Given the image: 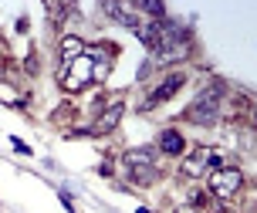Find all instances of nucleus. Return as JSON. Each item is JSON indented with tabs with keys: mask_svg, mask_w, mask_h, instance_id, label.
Wrapping results in <instances>:
<instances>
[{
	"mask_svg": "<svg viewBox=\"0 0 257 213\" xmlns=\"http://www.w3.org/2000/svg\"><path fill=\"white\" fill-rule=\"evenodd\" d=\"M223 101H227V85L223 81H213L196 91L193 105L186 109V119L190 122H200V126H217L220 115H223Z\"/></svg>",
	"mask_w": 257,
	"mask_h": 213,
	"instance_id": "1",
	"label": "nucleus"
},
{
	"mask_svg": "<svg viewBox=\"0 0 257 213\" xmlns=\"http://www.w3.org/2000/svg\"><path fill=\"white\" fill-rule=\"evenodd\" d=\"M244 189V173L237 169V166H223V169H217V173L210 176V196H217V200H230V196H237Z\"/></svg>",
	"mask_w": 257,
	"mask_h": 213,
	"instance_id": "2",
	"label": "nucleus"
},
{
	"mask_svg": "<svg viewBox=\"0 0 257 213\" xmlns=\"http://www.w3.org/2000/svg\"><path fill=\"white\" fill-rule=\"evenodd\" d=\"M61 85H64V91H71V95L91 85V61H88V54H81V58L71 61V64H61Z\"/></svg>",
	"mask_w": 257,
	"mask_h": 213,
	"instance_id": "3",
	"label": "nucleus"
},
{
	"mask_svg": "<svg viewBox=\"0 0 257 213\" xmlns=\"http://www.w3.org/2000/svg\"><path fill=\"white\" fill-rule=\"evenodd\" d=\"M183 85H186V75H183V71H169V75L163 78V81H159V85H156L149 95H146V101H142L139 109H142V112H149V109H156V105H163V101L173 98V95H176Z\"/></svg>",
	"mask_w": 257,
	"mask_h": 213,
	"instance_id": "4",
	"label": "nucleus"
},
{
	"mask_svg": "<svg viewBox=\"0 0 257 213\" xmlns=\"http://www.w3.org/2000/svg\"><path fill=\"white\" fill-rule=\"evenodd\" d=\"M122 115H125V105H122V101L118 98H112V101H105V109H102V115H98V119H95V136H105V132H112V129L118 126V119H122Z\"/></svg>",
	"mask_w": 257,
	"mask_h": 213,
	"instance_id": "5",
	"label": "nucleus"
},
{
	"mask_svg": "<svg viewBox=\"0 0 257 213\" xmlns=\"http://www.w3.org/2000/svg\"><path fill=\"white\" fill-rule=\"evenodd\" d=\"M206 169H210V149H206V146H196V149L183 159V166H180V173L190 176V179H200Z\"/></svg>",
	"mask_w": 257,
	"mask_h": 213,
	"instance_id": "6",
	"label": "nucleus"
},
{
	"mask_svg": "<svg viewBox=\"0 0 257 213\" xmlns=\"http://www.w3.org/2000/svg\"><path fill=\"white\" fill-rule=\"evenodd\" d=\"M85 41L81 38H75V34H68V38H61L58 41V58H61V64H71V61H78L81 54H85Z\"/></svg>",
	"mask_w": 257,
	"mask_h": 213,
	"instance_id": "7",
	"label": "nucleus"
},
{
	"mask_svg": "<svg viewBox=\"0 0 257 213\" xmlns=\"http://www.w3.org/2000/svg\"><path fill=\"white\" fill-rule=\"evenodd\" d=\"M183 149H186V142H183L180 132H176V129H163V136L156 142V152H163V156H180Z\"/></svg>",
	"mask_w": 257,
	"mask_h": 213,
	"instance_id": "8",
	"label": "nucleus"
},
{
	"mask_svg": "<svg viewBox=\"0 0 257 213\" xmlns=\"http://www.w3.org/2000/svg\"><path fill=\"white\" fill-rule=\"evenodd\" d=\"M128 166H156V146H136L125 152Z\"/></svg>",
	"mask_w": 257,
	"mask_h": 213,
	"instance_id": "9",
	"label": "nucleus"
},
{
	"mask_svg": "<svg viewBox=\"0 0 257 213\" xmlns=\"http://www.w3.org/2000/svg\"><path fill=\"white\" fill-rule=\"evenodd\" d=\"M128 176H132L136 186H153V183H159V169L156 166H128Z\"/></svg>",
	"mask_w": 257,
	"mask_h": 213,
	"instance_id": "10",
	"label": "nucleus"
},
{
	"mask_svg": "<svg viewBox=\"0 0 257 213\" xmlns=\"http://www.w3.org/2000/svg\"><path fill=\"white\" fill-rule=\"evenodd\" d=\"M139 11H142V14H153L156 24L169 17V14H166V4H159V0H146V4H139Z\"/></svg>",
	"mask_w": 257,
	"mask_h": 213,
	"instance_id": "11",
	"label": "nucleus"
},
{
	"mask_svg": "<svg viewBox=\"0 0 257 213\" xmlns=\"http://www.w3.org/2000/svg\"><path fill=\"white\" fill-rule=\"evenodd\" d=\"M206 203H210V193H206V189H190V206L193 210H203Z\"/></svg>",
	"mask_w": 257,
	"mask_h": 213,
	"instance_id": "12",
	"label": "nucleus"
},
{
	"mask_svg": "<svg viewBox=\"0 0 257 213\" xmlns=\"http://www.w3.org/2000/svg\"><path fill=\"white\" fill-rule=\"evenodd\" d=\"M24 68H27V75H38V54H27Z\"/></svg>",
	"mask_w": 257,
	"mask_h": 213,
	"instance_id": "13",
	"label": "nucleus"
},
{
	"mask_svg": "<svg viewBox=\"0 0 257 213\" xmlns=\"http://www.w3.org/2000/svg\"><path fill=\"white\" fill-rule=\"evenodd\" d=\"M11 146H14V149H17V152H31V149H27V146H24V142H21V139H11Z\"/></svg>",
	"mask_w": 257,
	"mask_h": 213,
	"instance_id": "14",
	"label": "nucleus"
},
{
	"mask_svg": "<svg viewBox=\"0 0 257 213\" xmlns=\"http://www.w3.org/2000/svg\"><path fill=\"white\" fill-rule=\"evenodd\" d=\"M176 213H200V210H193L190 203H183V206H180V210H176Z\"/></svg>",
	"mask_w": 257,
	"mask_h": 213,
	"instance_id": "15",
	"label": "nucleus"
},
{
	"mask_svg": "<svg viewBox=\"0 0 257 213\" xmlns=\"http://www.w3.org/2000/svg\"><path fill=\"white\" fill-rule=\"evenodd\" d=\"M213 213H227V210H213Z\"/></svg>",
	"mask_w": 257,
	"mask_h": 213,
	"instance_id": "16",
	"label": "nucleus"
}]
</instances>
